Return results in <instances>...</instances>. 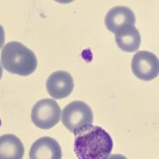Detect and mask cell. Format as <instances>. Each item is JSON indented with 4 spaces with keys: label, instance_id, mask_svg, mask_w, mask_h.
<instances>
[{
    "label": "cell",
    "instance_id": "6da1fadb",
    "mask_svg": "<svg viewBox=\"0 0 159 159\" xmlns=\"http://www.w3.org/2000/svg\"><path fill=\"white\" fill-rule=\"evenodd\" d=\"M74 134V149L78 158H108L113 148V141L103 128L90 124L80 127Z\"/></svg>",
    "mask_w": 159,
    "mask_h": 159
},
{
    "label": "cell",
    "instance_id": "7a4b0ae2",
    "mask_svg": "<svg viewBox=\"0 0 159 159\" xmlns=\"http://www.w3.org/2000/svg\"><path fill=\"white\" fill-rule=\"evenodd\" d=\"M3 67L10 74L28 76L37 67V58L34 53L20 42H9L1 52Z\"/></svg>",
    "mask_w": 159,
    "mask_h": 159
},
{
    "label": "cell",
    "instance_id": "3957f363",
    "mask_svg": "<svg viewBox=\"0 0 159 159\" xmlns=\"http://www.w3.org/2000/svg\"><path fill=\"white\" fill-rule=\"evenodd\" d=\"M61 108L57 101L45 98L34 105L31 111V119L41 129L48 130L54 127L60 120Z\"/></svg>",
    "mask_w": 159,
    "mask_h": 159
},
{
    "label": "cell",
    "instance_id": "277c9868",
    "mask_svg": "<svg viewBox=\"0 0 159 159\" xmlns=\"http://www.w3.org/2000/svg\"><path fill=\"white\" fill-rule=\"evenodd\" d=\"M93 111L84 102L74 101L67 104L62 112V123L66 129L74 133L79 128L93 123Z\"/></svg>",
    "mask_w": 159,
    "mask_h": 159
},
{
    "label": "cell",
    "instance_id": "5b68a950",
    "mask_svg": "<svg viewBox=\"0 0 159 159\" xmlns=\"http://www.w3.org/2000/svg\"><path fill=\"white\" fill-rule=\"evenodd\" d=\"M132 70L138 79L152 80L158 76V58L150 51H138L133 57Z\"/></svg>",
    "mask_w": 159,
    "mask_h": 159
},
{
    "label": "cell",
    "instance_id": "8992f818",
    "mask_svg": "<svg viewBox=\"0 0 159 159\" xmlns=\"http://www.w3.org/2000/svg\"><path fill=\"white\" fill-rule=\"evenodd\" d=\"M74 79L65 71H57L50 75L46 81L48 93L55 99H63L69 97L74 90Z\"/></svg>",
    "mask_w": 159,
    "mask_h": 159
},
{
    "label": "cell",
    "instance_id": "52a82bcc",
    "mask_svg": "<svg viewBox=\"0 0 159 159\" xmlns=\"http://www.w3.org/2000/svg\"><path fill=\"white\" fill-rule=\"evenodd\" d=\"M136 21L134 11L126 6H115L105 16V26L109 31L117 33L119 29L126 26H134Z\"/></svg>",
    "mask_w": 159,
    "mask_h": 159
},
{
    "label": "cell",
    "instance_id": "ba28073f",
    "mask_svg": "<svg viewBox=\"0 0 159 159\" xmlns=\"http://www.w3.org/2000/svg\"><path fill=\"white\" fill-rule=\"evenodd\" d=\"M61 157L60 145L51 137L40 138L33 143L30 148L29 158L31 159H60Z\"/></svg>",
    "mask_w": 159,
    "mask_h": 159
},
{
    "label": "cell",
    "instance_id": "9c48e42d",
    "mask_svg": "<svg viewBox=\"0 0 159 159\" xmlns=\"http://www.w3.org/2000/svg\"><path fill=\"white\" fill-rule=\"evenodd\" d=\"M116 43L125 52H134L140 48L141 34L134 26L124 27L116 33Z\"/></svg>",
    "mask_w": 159,
    "mask_h": 159
},
{
    "label": "cell",
    "instance_id": "30bf717a",
    "mask_svg": "<svg viewBox=\"0 0 159 159\" xmlns=\"http://www.w3.org/2000/svg\"><path fill=\"white\" fill-rule=\"evenodd\" d=\"M24 146L17 136L8 134L0 136V159H21Z\"/></svg>",
    "mask_w": 159,
    "mask_h": 159
},
{
    "label": "cell",
    "instance_id": "8fae6325",
    "mask_svg": "<svg viewBox=\"0 0 159 159\" xmlns=\"http://www.w3.org/2000/svg\"><path fill=\"white\" fill-rule=\"evenodd\" d=\"M6 40V34H5V29L0 25V49L3 47Z\"/></svg>",
    "mask_w": 159,
    "mask_h": 159
},
{
    "label": "cell",
    "instance_id": "7c38bea8",
    "mask_svg": "<svg viewBox=\"0 0 159 159\" xmlns=\"http://www.w3.org/2000/svg\"><path fill=\"white\" fill-rule=\"evenodd\" d=\"M2 76H3V69H2V66L0 65V80L2 79Z\"/></svg>",
    "mask_w": 159,
    "mask_h": 159
},
{
    "label": "cell",
    "instance_id": "4fadbf2b",
    "mask_svg": "<svg viewBox=\"0 0 159 159\" xmlns=\"http://www.w3.org/2000/svg\"><path fill=\"white\" fill-rule=\"evenodd\" d=\"M0 126H1V119H0Z\"/></svg>",
    "mask_w": 159,
    "mask_h": 159
}]
</instances>
